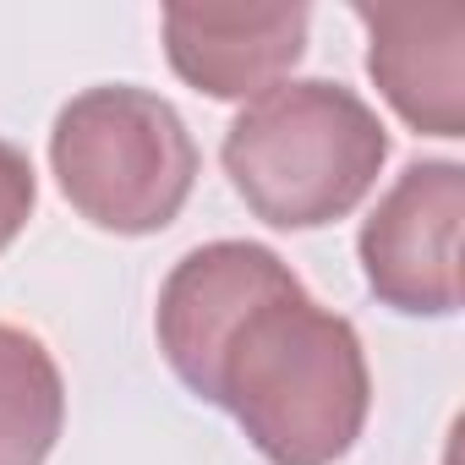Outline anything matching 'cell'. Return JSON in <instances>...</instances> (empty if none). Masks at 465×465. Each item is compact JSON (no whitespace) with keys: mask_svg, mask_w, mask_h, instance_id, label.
Listing matches in <instances>:
<instances>
[{"mask_svg":"<svg viewBox=\"0 0 465 465\" xmlns=\"http://www.w3.org/2000/svg\"><path fill=\"white\" fill-rule=\"evenodd\" d=\"M224 175L274 230H323L361 208L389 159L378 110L329 77H285L224 132Z\"/></svg>","mask_w":465,"mask_h":465,"instance_id":"2","label":"cell"},{"mask_svg":"<svg viewBox=\"0 0 465 465\" xmlns=\"http://www.w3.org/2000/svg\"><path fill=\"white\" fill-rule=\"evenodd\" d=\"M307 6H170V72L208 99H258L291 77L307 50Z\"/></svg>","mask_w":465,"mask_h":465,"instance_id":"5","label":"cell"},{"mask_svg":"<svg viewBox=\"0 0 465 465\" xmlns=\"http://www.w3.org/2000/svg\"><path fill=\"white\" fill-rule=\"evenodd\" d=\"M460 219H465V170L454 159L405 164L356 236L367 291L405 318H454Z\"/></svg>","mask_w":465,"mask_h":465,"instance_id":"4","label":"cell"},{"mask_svg":"<svg viewBox=\"0 0 465 465\" xmlns=\"http://www.w3.org/2000/svg\"><path fill=\"white\" fill-rule=\"evenodd\" d=\"M367 72L394 115L427 137H465V12L460 6H356Z\"/></svg>","mask_w":465,"mask_h":465,"instance_id":"6","label":"cell"},{"mask_svg":"<svg viewBox=\"0 0 465 465\" xmlns=\"http://www.w3.org/2000/svg\"><path fill=\"white\" fill-rule=\"evenodd\" d=\"M50 170L94 230L153 236L175 224L192 197L197 143L170 99L104 83L61 104L50 126Z\"/></svg>","mask_w":465,"mask_h":465,"instance_id":"3","label":"cell"},{"mask_svg":"<svg viewBox=\"0 0 465 465\" xmlns=\"http://www.w3.org/2000/svg\"><path fill=\"white\" fill-rule=\"evenodd\" d=\"M66 427V378L50 345L0 323V465H45Z\"/></svg>","mask_w":465,"mask_h":465,"instance_id":"7","label":"cell"},{"mask_svg":"<svg viewBox=\"0 0 465 465\" xmlns=\"http://www.w3.org/2000/svg\"><path fill=\"white\" fill-rule=\"evenodd\" d=\"M153 334L170 372L230 411L269 465H334L372 411L351 318L318 307L263 242L192 247L159 285Z\"/></svg>","mask_w":465,"mask_h":465,"instance_id":"1","label":"cell"},{"mask_svg":"<svg viewBox=\"0 0 465 465\" xmlns=\"http://www.w3.org/2000/svg\"><path fill=\"white\" fill-rule=\"evenodd\" d=\"M34 203H39V175H34V159L0 137V252H6L28 219H34Z\"/></svg>","mask_w":465,"mask_h":465,"instance_id":"8","label":"cell"}]
</instances>
